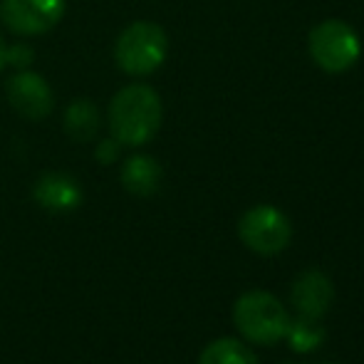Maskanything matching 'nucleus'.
Instances as JSON below:
<instances>
[{
  "label": "nucleus",
  "instance_id": "nucleus-8",
  "mask_svg": "<svg viewBox=\"0 0 364 364\" xmlns=\"http://www.w3.org/2000/svg\"><path fill=\"white\" fill-rule=\"evenodd\" d=\"M292 305L300 312V317H310V320H320L325 312L332 307L335 300V285L322 270H302L295 278L290 290Z\"/></svg>",
  "mask_w": 364,
  "mask_h": 364
},
{
  "label": "nucleus",
  "instance_id": "nucleus-5",
  "mask_svg": "<svg viewBox=\"0 0 364 364\" xmlns=\"http://www.w3.org/2000/svg\"><path fill=\"white\" fill-rule=\"evenodd\" d=\"M238 235L245 248L258 255H278L283 253L292 240V223L280 208L260 203L240 216Z\"/></svg>",
  "mask_w": 364,
  "mask_h": 364
},
{
  "label": "nucleus",
  "instance_id": "nucleus-16",
  "mask_svg": "<svg viewBox=\"0 0 364 364\" xmlns=\"http://www.w3.org/2000/svg\"><path fill=\"white\" fill-rule=\"evenodd\" d=\"M8 65V45L3 43V38H0V70Z\"/></svg>",
  "mask_w": 364,
  "mask_h": 364
},
{
  "label": "nucleus",
  "instance_id": "nucleus-1",
  "mask_svg": "<svg viewBox=\"0 0 364 364\" xmlns=\"http://www.w3.org/2000/svg\"><path fill=\"white\" fill-rule=\"evenodd\" d=\"M161 100L149 85H129L109 105V129L122 146H144L161 127Z\"/></svg>",
  "mask_w": 364,
  "mask_h": 364
},
{
  "label": "nucleus",
  "instance_id": "nucleus-3",
  "mask_svg": "<svg viewBox=\"0 0 364 364\" xmlns=\"http://www.w3.org/2000/svg\"><path fill=\"white\" fill-rule=\"evenodd\" d=\"M168 55V38L161 25L136 20L127 25L114 45V60L122 73L144 77L156 73Z\"/></svg>",
  "mask_w": 364,
  "mask_h": 364
},
{
  "label": "nucleus",
  "instance_id": "nucleus-9",
  "mask_svg": "<svg viewBox=\"0 0 364 364\" xmlns=\"http://www.w3.org/2000/svg\"><path fill=\"white\" fill-rule=\"evenodd\" d=\"M33 198L53 213H70L82 203V188L68 173L50 171L35 181Z\"/></svg>",
  "mask_w": 364,
  "mask_h": 364
},
{
  "label": "nucleus",
  "instance_id": "nucleus-7",
  "mask_svg": "<svg viewBox=\"0 0 364 364\" xmlns=\"http://www.w3.org/2000/svg\"><path fill=\"white\" fill-rule=\"evenodd\" d=\"M5 92H8V102L13 105V109L30 122L45 119L53 112V90L45 82V77L35 73H18L15 77H10Z\"/></svg>",
  "mask_w": 364,
  "mask_h": 364
},
{
  "label": "nucleus",
  "instance_id": "nucleus-6",
  "mask_svg": "<svg viewBox=\"0 0 364 364\" xmlns=\"http://www.w3.org/2000/svg\"><path fill=\"white\" fill-rule=\"evenodd\" d=\"M65 15V0H3L0 18L15 35H43Z\"/></svg>",
  "mask_w": 364,
  "mask_h": 364
},
{
  "label": "nucleus",
  "instance_id": "nucleus-13",
  "mask_svg": "<svg viewBox=\"0 0 364 364\" xmlns=\"http://www.w3.org/2000/svg\"><path fill=\"white\" fill-rule=\"evenodd\" d=\"M285 340L290 342L295 352H312L315 347L322 345V340H325V330H322L320 320L300 317V320L290 322Z\"/></svg>",
  "mask_w": 364,
  "mask_h": 364
},
{
  "label": "nucleus",
  "instance_id": "nucleus-10",
  "mask_svg": "<svg viewBox=\"0 0 364 364\" xmlns=\"http://www.w3.org/2000/svg\"><path fill=\"white\" fill-rule=\"evenodd\" d=\"M161 166H159L156 159L146 156V154H134L124 161L122 166V186L132 193V196H154L161 186Z\"/></svg>",
  "mask_w": 364,
  "mask_h": 364
},
{
  "label": "nucleus",
  "instance_id": "nucleus-11",
  "mask_svg": "<svg viewBox=\"0 0 364 364\" xmlns=\"http://www.w3.org/2000/svg\"><path fill=\"white\" fill-rule=\"evenodd\" d=\"M100 129V109L92 100H75L65 112V132L73 141L95 139Z\"/></svg>",
  "mask_w": 364,
  "mask_h": 364
},
{
  "label": "nucleus",
  "instance_id": "nucleus-2",
  "mask_svg": "<svg viewBox=\"0 0 364 364\" xmlns=\"http://www.w3.org/2000/svg\"><path fill=\"white\" fill-rule=\"evenodd\" d=\"M233 325L245 340L255 345H275L288 335L290 315L275 295L263 290H248L235 300Z\"/></svg>",
  "mask_w": 364,
  "mask_h": 364
},
{
  "label": "nucleus",
  "instance_id": "nucleus-12",
  "mask_svg": "<svg viewBox=\"0 0 364 364\" xmlns=\"http://www.w3.org/2000/svg\"><path fill=\"white\" fill-rule=\"evenodd\" d=\"M198 364H260L253 350L233 337H218L211 345L203 347Z\"/></svg>",
  "mask_w": 364,
  "mask_h": 364
},
{
  "label": "nucleus",
  "instance_id": "nucleus-4",
  "mask_svg": "<svg viewBox=\"0 0 364 364\" xmlns=\"http://www.w3.org/2000/svg\"><path fill=\"white\" fill-rule=\"evenodd\" d=\"M307 50L310 58L320 70L330 75L347 73L355 68L362 55L360 35L345 23V20H322L310 30L307 38Z\"/></svg>",
  "mask_w": 364,
  "mask_h": 364
},
{
  "label": "nucleus",
  "instance_id": "nucleus-15",
  "mask_svg": "<svg viewBox=\"0 0 364 364\" xmlns=\"http://www.w3.org/2000/svg\"><path fill=\"white\" fill-rule=\"evenodd\" d=\"M30 63H33V50L28 45H13V48H8V65L25 68Z\"/></svg>",
  "mask_w": 364,
  "mask_h": 364
},
{
  "label": "nucleus",
  "instance_id": "nucleus-14",
  "mask_svg": "<svg viewBox=\"0 0 364 364\" xmlns=\"http://www.w3.org/2000/svg\"><path fill=\"white\" fill-rule=\"evenodd\" d=\"M119 149H122V144L114 139V136H112V139H102L100 144H97V151H95L97 161L100 164H114L117 159H119Z\"/></svg>",
  "mask_w": 364,
  "mask_h": 364
}]
</instances>
